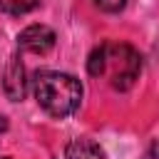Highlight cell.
<instances>
[{"mask_svg": "<svg viewBox=\"0 0 159 159\" xmlns=\"http://www.w3.org/2000/svg\"><path fill=\"white\" fill-rule=\"evenodd\" d=\"M142 159H159V142H152L147 147V152L142 154Z\"/></svg>", "mask_w": 159, "mask_h": 159, "instance_id": "ba28073f", "label": "cell"}, {"mask_svg": "<svg viewBox=\"0 0 159 159\" xmlns=\"http://www.w3.org/2000/svg\"><path fill=\"white\" fill-rule=\"evenodd\" d=\"M55 47V32L47 25H27L17 35V50L32 52V55H45Z\"/></svg>", "mask_w": 159, "mask_h": 159, "instance_id": "277c9868", "label": "cell"}, {"mask_svg": "<svg viewBox=\"0 0 159 159\" xmlns=\"http://www.w3.org/2000/svg\"><path fill=\"white\" fill-rule=\"evenodd\" d=\"M32 94L37 104L57 119H65L75 114L82 104V84L77 77L67 72H55V70H37L30 80Z\"/></svg>", "mask_w": 159, "mask_h": 159, "instance_id": "6da1fadb", "label": "cell"}, {"mask_svg": "<svg viewBox=\"0 0 159 159\" xmlns=\"http://www.w3.org/2000/svg\"><path fill=\"white\" fill-rule=\"evenodd\" d=\"M35 2H25V0H0V10L5 12H12V15H20V12H27Z\"/></svg>", "mask_w": 159, "mask_h": 159, "instance_id": "8992f818", "label": "cell"}, {"mask_svg": "<svg viewBox=\"0 0 159 159\" xmlns=\"http://www.w3.org/2000/svg\"><path fill=\"white\" fill-rule=\"evenodd\" d=\"M2 89L7 94L10 102H22L27 89H30V80H27V70L20 60V55H12L7 67H5V77H2Z\"/></svg>", "mask_w": 159, "mask_h": 159, "instance_id": "3957f363", "label": "cell"}, {"mask_svg": "<svg viewBox=\"0 0 159 159\" xmlns=\"http://www.w3.org/2000/svg\"><path fill=\"white\" fill-rule=\"evenodd\" d=\"M5 129H7V119H5V117H0V132H5Z\"/></svg>", "mask_w": 159, "mask_h": 159, "instance_id": "9c48e42d", "label": "cell"}, {"mask_svg": "<svg viewBox=\"0 0 159 159\" xmlns=\"http://www.w3.org/2000/svg\"><path fill=\"white\" fill-rule=\"evenodd\" d=\"M2 159H7V157H2Z\"/></svg>", "mask_w": 159, "mask_h": 159, "instance_id": "30bf717a", "label": "cell"}, {"mask_svg": "<svg viewBox=\"0 0 159 159\" xmlns=\"http://www.w3.org/2000/svg\"><path fill=\"white\" fill-rule=\"evenodd\" d=\"M94 2H97V7L104 10V12H119V10H124V5H127V0H94Z\"/></svg>", "mask_w": 159, "mask_h": 159, "instance_id": "52a82bcc", "label": "cell"}, {"mask_svg": "<svg viewBox=\"0 0 159 159\" xmlns=\"http://www.w3.org/2000/svg\"><path fill=\"white\" fill-rule=\"evenodd\" d=\"M65 159H107L104 149L92 142V139H84V137H77L67 144L65 149Z\"/></svg>", "mask_w": 159, "mask_h": 159, "instance_id": "5b68a950", "label": "cell"}, {"mask_svg": "<svg viewBox=\"0 0 159 159\" xmlns=\"http://www.w3.org/2000/svg\"><path fill=\"white\" fill-rule=\"evenodd\" d=\"M104 75L112 77V87L124 92L134 84L142 70V57L129 45H109L104 42Z\"/></svg>", "mask_w": 159, "mask_h": 159, "instance_id": "7a4b0ae2", "label": "cell"}]
</instances>
